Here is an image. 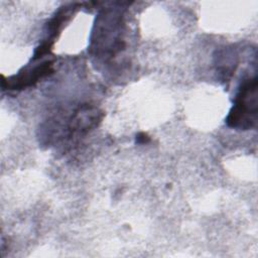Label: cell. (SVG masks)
Instances as JSON below:
<instances>
[{
  "label": "cell",
  "instance_id": "cell-1",
  "mask_svg": "<svg viewBox=\"0 0 258 258\" xmlns=\"http://www.w3.org/2000/svg\"><path fill=\"white\" fill-rule=\"evenodd\" d=\"M257 79L246 80L235 99V104L227 118V124L233 128L247 130L256 124L257 116Z\"/></svg>",
  "mask_w": 258,
  "mask_h": 258
},
{
  "label": "cell",
  "instance_id": "cell-2",
  "mask_svg": "<svg viewBox=\"0 0 258 258\" xmlns=\"http://www.w3.org/2000/svg\"><path fill=\"white\" fill-rule=\"evenodd\" d=\"M50 73H52V62L46 61L38 67H35L33 70L29 72L25 71L24 73H21L17 77L9 79L8 81H4L3 79L2 83H6L7 88L9 89H23L34 85L39 79L49 75Z\"/></svg>",
  "mask_w": 258,
  "mask_h": 258
},
{
  "label": "cell",
  "instance_id": "cell-3",
  "mask_svg": "<svg viewBox=\"0 0 258 258\" xmlns=\"http://www.w3.org/2000/svg\"><path fill=\"white\" fill-rule=\"evenodd\" d=\"M149 141V137L147 136V134L145 133H139L137 136H136V142L137 143H147Z\"/></svg>",
  "mask_w": 258,
  "mask_h": 258
}]
</instances>
